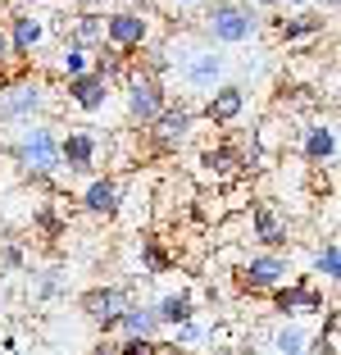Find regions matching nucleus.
<instances>
[{
  "instance_id": "1",
  "label": "nucleus",
  "mask_w": 341,
  "mask_h": 355,
  "mask_svg": "<svg viewBox=\"0 0 341 355\" xmlns=\"http://www.w3.org/2000/svg\"><path fill=\"white\" fill-rule=\"evenodd\" d=\"M10 159L23 168V178H37V182L55 178L60 173V137H55V128L23 123V132L10 141Z\"/></svg>"
},
{
  "instance_id": "2",
  "label": "nucleus",
  "mask_w": 341,
  "mask_h": 355,
  "mask_svg": "<svg viewBox=\"0 0 341 355\" xmlns=\"http://www.w3.org/2000/svg\"><path fill=\"white\" fill-rule=\"evenodd\" d=\"M200 28H205V37L218 42V46H241L259 32V14L250 10L246 0H209Z\"/></svg>"
},
{
  "instance_id": "3",
  "label": "nucleus",
  "mask_w": 341,
  "mask_h": 355,
  "mask_svg": "<svg viewBox=\"0 0 341 355\" xmlns=\"http://www.w3.org/2000/svg\"><path fill=\"white\" fill-rule=\"evenodd\" d=\"M123 101H128V123H132V128H150V123H155L159 110L168 105V92H164L159 69H132V64H128Z\"/></svg>"
},
{
  "instance_id": "4",
  "label": "nucleus",
  "mask_w": 341,
  "mask_h": 355,
  "mask_svg": "<svg viewBox=\"0 0 341 355\" xmlns=\"http://www.w3.org/2000/svg\"><path fill=\"white\" fill-rule=\"evenodd\" d=\"M191 128H196V110L182 105V101H168L164 110H159V119L146 128L150 150H155V155H173V150H182L186 141H191Z\"/></svg>"
},
{
  "instance_id": "5",
  "label": "nucleus",
  "mask_w": 341,
  "mask_h": 355,
  "mask_svg": "<svg viewBox=\"0 0 341 355\" xmlns=\"http://www.w3.org/2000/svg\"><path fill=\"white\" fill-rule=\"evenodd\" d=\"M128 305H132V292L119 287V282H100V287H87V292L78 296V310H82L100 333H114V324H119V314H123Z\"/></svg>"
},
{
  "instance_id": "6",
  "label": "nucleus",
  "mask_w": 341,
  "mask_h": 355,
  "mask_svg": "<svg viewBox=\"0 0 341 355\" xmlns=\"http://www.w3.org/2000/svg\"><path fill=\"white\" fill-rule=\"evenodd\" d=\"M146 42H150V19H146L141 10H114L105 14V46H110L114 55H137L146 51Z\"/></svg>"
},
{
  "instance_id": "7",
  "label": "nucleus",
  "mask_w": 341,
  "mask_h": 355,
  "mask_svg": "<svg viewBox=\"0 0 341 355\" xmlns=\"http://www.w3.org/2000/svg\"><path fill=\"white\" fill-rule=\"evenodd\" d=\"M287 278H291V269H287V260H282L278 251H259L237 269V287L250 292V296H269L273 287H282Z\"/></svg>"
},
{
  "instance_id": "8",
  "label": "nucleus",
  "mask_w": 341,
  "mask_h": 355,
  "mask_svg": "<svg viewBox=\"0 0 341 355\" xmlns=\"http://www.w3.org/2000/svg\"><path fill=\"white\" fill-rule=\"evenodd\" d=\"M96 159H100V137L91 128H69L60 137V168L69 178H91Z\"/></svg>"
},
{
  "instance_id": "9",
  "label": "nucleus",
  "mask_w": 341,
  "mask_h": 355,
  "mask_svg": "<svg viewBox=\"0 0 341 355\" xmlns=\"http://www.w3.org/2000/svg\"><path fill=\"white\" fill-rule=\"evenodd\" d=\"M273 310L287 314V319H305V314H323V292L314 287V278H291L282 287L269 292Z\"/></svg>"
},
{
  "instance_id": "10",
  "label": "nucleus",
  "mask_w": 341,
  "mask_h": 355,
  "mask_svg": "<svg viewBox=\"0 0 341 355\" xmlns=\"http://www.w3.org/2000/svg\"><path fill=\"white\" fill-rule=\"evenodd\" d=\"M42 105H46V87L42 83H5V101H0V119L5 123H32V119L42 114Z\"/></svg>"
},
{
  "instance_id": "11",
  "label": "nucleus",
  "mask_w": 341,
  "mask_h": 355,
  "mask_svg": "<svg viewBox=\"0 0 341 355\" xmlns=\"http://www.w3.org/2000/svg\"><path fill=\"white\" fill-rule=\"evenodd\" d=\"M250 232H255V241L264 251H282L291 241V223L273 200H255V205H250Z\"/></svg>"
},
{
  "instance_id": "12",
  "label": "nucleus",
  "mask_w": 341,
  "mask_h": 355,
  "mask_svg": "<svg viewBox=\"0 0 341 355\" xmlns=\"http://www.w3.org/2000/svg\"><path fill=\"white\" fill-rule=\"evenodd\" d=\"M78 205H82L91 219H114L119 205H123V182L110 178V173H91L87 187H82V196H78Z\"/></svg>"
},
{
  "instance_id": "13",
  "label": "nucleus",
  "mask_w": 341,
  "mask_h": 355,
  "mask_svg": "<svg viewBox=\"0 0 341 355\" xmlns=\"http://www.w3.org/2000/svg\"><path fill=\"white\" fill-rule=\"evenodd\" d=\"M110 92H114V83L100 78V73H91V69L78 73V78H64V96H69V105H78L82 114H100Z\"/></svg>"
},
{
  "instance_id": "14",
  "label": "nucleus",
  "mask_w": 341,
  "mask_h": 355,
  "mask_svg": "<svg viewBox=\"0 0 341 355\" xmlns=\"http://www.w3.org/2000/svg\"><path fill=\"white\" fill-rule=\"evenodd\" d=\"M200 114H205L214 128L237 123V119L246 114V87H237V83H218L214 92L205 96V105H200Z\"/></svg>"
},
{
  "instance_id": "15",
  "label": "nucleus",
  "mask_w": 341,
  "mask_h": 355,
  "mask_svg": "<svg viewBox=\"0 0 341 355\" xmlns=\"http://www.w3.org/2000/svg\"><path fill=\"white\" fill-rule=\"evenodd\" d=\"M5 42H10V60H32L46 42V23L37 14H14L5 23Z\"/></svg>"
},
{
  "instance_id": "16",
  "label": "nucleus",
  "mask_w": 341,
  "mask_h": 355,
  "mask_svg": "<svg viewBox=\"0 0 341 355\" xmlns=\"http://www.w3.org/2000/svg\"><path fill=\"white\" fill-rule=\"evenodd\" d=\"M278 42L282 46H300V42H310V37H323L328 32V23H323V14L319 10H300V14H291V19H278Z\"/></svg>"
},
{
  "instance_id": "17",
  "label": "nucleus",
  "mask_w": 341,
  "mask_h": 355,
  "mask_svg": "<svg viewBox=\"0 0 341 355\" xmlns=\"http://www.w3.org/2000/svg\"><path fill=\"white\" fill-rule=\"evenodd\" d=\"M182 78H186L191 87H200V92H214V87L223 83V55L196 51L191 60H182Z\"/></svg>"
},
{
  "instance_id": "18",
  "label": "nucleus",
  "mask_w": 341,
  "mask_h": 355,
  "mask_svg": "<svg viewBox=\"0 0 341 355\" xmlns=\"http://www.w3.org/2000/svg\"><path fill=\"white\" fill-rule=\"evenodd\" d=\"M300 150L310 164H332L337 159V128L332 123H310L300 132Z\"/></svg>"
},
{
  "instance_id": "19",
  "label": "nucleus",
  "mask_w": 341,
  "mask_h": 355,
  "mask_svg": "<svg viewBox=\"0 0 341 355\" xmlns=\"http://www.w3.org/2000/svg\"><path fill=\"white\" fill-rule=\"evenodd\" d=\"M119 333L123 337H155V328H159V319H155V305H128L123 314H119Z\"/></svg>"
},
{
  "instance_id": "20",
  "label": "nucleus",
  "mask_w": 341,
  "mask_h": 355,
  "mask_svg": "<svg viewBox=\"0 0 341 355\" xmlns=\"http://www.w3.org/2000/svg\"><path fill=\"white\" fill-rule=\"evenodd\" d=\"M69 46H82V51H100L105 46V14H78L69 32Z\"/></svg>"
},
{
  "instance_id": "21",
  "label": "nucleus",
  "mask_w": 341,
  "mask_h": 355,
  "mask_svg": "<svg viewBox=\"0 0 341 355\" xmlns=\"http://www.w3.org/2000/svg\"><path fill=\"white\" fill-rule=\"evenodd\" d=\"M191 314H196V301H191V292H168L164 301L155 305V319H159V324H168V328L191 324Z\"/></svg>"
},
{
  "instance_id": "22",
  "label": "nucleus",
  "mask_w": 341,
  "mask_h": 355,
  "mask_svg": "<svg viewBox=\"0 0 341 355\" xmlns=\"http://www.w3.org/2000/svg\"><path fill=\"white\" fill-rule=\"evenodd\" d=\"M314 273H319L323 282H337L341 278V246H337V237H328L319 246V255H314Z\"/></svg>"
},
{
  "instance_id": "23",
  "label": "nucleus",
  "mask_w": 341,
  "mask_h": 355,
  "mask_svg": "<svg viewBox=\"0 0 341 355\" xmlns=\"http://www.w3.org/2000/svg\"><path fill=\"white\" fill-rule=\"evenodd\" d=\"M337 346H341V314H337V305H328V324L314 337V355H337Z\"/></svg>"
},
{
  "instance_id": "24",
  "label": "nucleus",
  "mask_w": 341,
  "mask_h": 355,
  "mask_svg": "<svg viewBox=\"0 0 341 355\" xmlns=\"http://www.w3.org/2000/svg\"><path fill=\"white\" fill-rule=\"evenodd\" d=\"M91 69V51H82V46H64L60 51V73L64 78H78Z\"/></svg>"
},
{
  "instance_id": "25",
  "label": "nucleus",
  "mask_w": 341,
  "mask_h": 355,
  "mask_svg": "<svg viewBox=\"0 0 341 355\" xmlns=\"http://www.w3.org/2000/svg\"><path fill=\"white\" fill-rule=\"evenodd\" d=\"M141 264H146L150 273H164V269H168V251L159 246L155 237H141Z\"/></svg>"
},
{
  "instance_id": "26",
  "label": "nucleus",
  "mask_w": 341,
  "mask_h": 355,
  "mask_svg": "<svg viewBox=\"0 0 341 355\" xmlns=\"http://www.w3.org/2000/svg\"><path fill=\"white\" fill-rule=\"evenodd\" d=\"M273 346H278V355H305V333H300L296 324H287L278 337H273Z\"/></svg>"
},
{
  "instance_id": "27",
  "label": "nucleus",
  "mask_w": 341,
  "mask_h": 355,
  "mask_svg": "<svg viewBox=\"0 0 341 355\" xmlns=\"http://www.w3.org/2000/svg\"><path fill=\"white\" fill-rule=\"evenodd\" d=\"M119 355H159V342L155 337H123V342H119Z\"/></svg>"
},
{
  "instance_id": "28",
  "label": "nucleus",
  "mask_w": 341,
  "mask_h": 355,
  "mask_svg": "<svg viewBox=\"0 0 341 355\" xmlns=\"http://www.w3.org/2000/svg\"><path fill=\"white\" fill-rule=\"evenodd\" d=\"M91 355H119V342H110V337H100V342L91 346Z\"/></svg>"
},
{
  "instance_id": "29",
  "label": "nucleus",
  "mask_w": 341,
  "mask_h": 355,
  "mask_svg": "<svg viewBox=\"0 0 341 355\" xmlns=\"http://www.w3.org/2000/svg\"><path fill=\"white\" fill-rule=\"evenodd\" d=\"M159 355H196V351H186V346H177V342H159Z\"/></svg>"
},
{
  "instance_id": "30",
  "label": "nucleus",
  "mask_w": 341,
  "mask_h": 355,
  "mask_svg": "<svg viewBox=\"0 0 341 355\" xmlns=\"http://www.w3.org/2000/svg\"><path fill=\"white\" fill-rule=\"evenodd\" d=\"M10 64V42H5V23H0V69Z\"/></svg>"
},
{
  "instance_id": "31",
  "label": "nucleus",
  "mask_w": 341,
  "mask_h": 355,
  "mask_svg": "<svg viewBox=\"0 0 341 355\" xmlns=\"http://www.w3.org/2000/svg\"><path fill=\"white\" fill-rule=\"evenodd\" d=\"M246 5H250V10H278L282 0H246Z\"/></svg>"
},
{
  "instance_id": "32",
  "label": "nucleus",
  "mask_w": 341,
  "mask_h": 355,
  "mask_svg": "<svg viewBox=\"0 0 341 355\" xmlns=\"http://www.w3.org/2000/svg\"><path fill=\"white\" fill-rule=\"evenodd\" d=\"M105 10V0H82V14H100Z\"/></svg>"
},
{
  "instance_id": "33",
  "label": "nucleus",
  "mask_w": 341,
  "mask_h": 355,
  "mask_svg": "<svg viewBox=\"0 0 341 355\" xmlns=\"http://www.w3.org/2000/svg\"><path fill=\"white\" fill-rule=\"evenodd\" d=\"M287 5H291V10H310L314 0H287Z\"/></svg>"
},
{
  "instance_id": "34",
  "label": "nucleus",
  "mask_w": 341,
  "mask_h": 355,
  "mask_svg": "<svg viewBox=\"0 0 341 355\" xmlns=\"http://www.w3.org/2000/svg\"><path fill=\"white\" fill-rule=\"evenodd\" d=\"M323 5H328V14H337V5H341V0H323Z\"/></svg>"
},
{
  "instance_id": "35",
  "label": "nucleus",
  "mask_w": 341,
  "mask_h": 355,
  "mask_svg": "<svg viewBox=\"0 0 341 355\" xmlns=\"http://www.w3.org/2000/svg\"><path fill=\"white\" fill-rule=\"evenodd\" d=\"M177 5H182V10H186V5H196V0H177Z\"/></svg>"
}]
</instances>
